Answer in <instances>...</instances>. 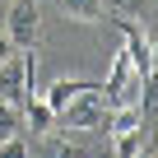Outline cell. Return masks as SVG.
Returning a JSON list of instances; mask_svg holds the SVG:
<instances>
[{
  "mask_svg": "<svg viewBox=\"0 0 158 158\" xmlns=\"http://www.w3.org/2000/svg\"><path fill=\"white\" fill-rule=\"evenodd\" d=\"M56 10L65 14V19H79V23H93V19H102V0H56Z\"/></svg>",
  "mask_w": 158,
  "mask_h": 158,
  "instance_id": "obj_5",
  "label": "cell"
},
{
  "mask_svg": "<svg viewBox=\"0 0 158 158\" xmlns=\"http://www.w3.org/2000/svg\"><path fill=\"white\" fill-rule=\"evenodd\" d=\"M102 5H112V10H116V14L126 19V14H135V10L144 5V0H102Z\"/></svg>",
  "mask_w": 158,
  "mask_h": 158,
  "instance_id": "obj_11",
  "label": "cell"
},
{
  "mask_svg": "<svg viewBox=\"0 0 158 158\" xmlns=\"http://www.w3.org/2000/svg\"><path fill=\"white\" fill-rule=\"evenodd\" d=\"M37 28H42V19H37V5H33V0H14L10 23H5V37H10V47H33V42H37Z\"/></svg>",
  "mask_w": 158,
  "mask_h": 158,
  "instance_id": "obj_3",
  "label": "cell"
},
{
  "mask_svg": "<svg viewBox=\"0 0 158 158\" xmlns=\"http://www.w3.org/2000/svg\"><path fill=\"white\" fill-rule=\"evenodd\" d=\"M23 121H28L33 130H51V121H56V112H51V107H47V102H42L37 93H33V98L23 102Z\"/></svg>",
  "mask_w": 158,
  "mask_h": 158,
  "instance_id": "obj_6",
  "label": "cell"
},
{
  "mask_svg": "<svg viewBox=\"0 0 158 158\" xmlns=\"http://www.w3.org/2000/svg\"><path fill=\"white\" fill-rule=\"evenodd\" d=\"M56 121H65V126H74V130H102V126H107V102H102V89H98V84H89V89L79 93L65 112H56Z\"/></svg>",
  "mask_w": 158,
  "mask_h": 158,
  "instance_id": "obj_2",
  "label": "cell"
},
{
  "mask_svg": "<svg viewBox=\"0 0 158 158\" xmlns=\"http://www.w3.org/2000/svg\"><path fill=\"white\" fill-rule=\"evenodd\" d=\"M19 126H23L19 107H10V102H0V139H14V135H19Z\"/></svg>",
  "mask_w": 158,
  "mask_h": 158,
  "instance_id": "obj_8",
  "label": "cell"
},
{
  "mask_svg": "<svg viewBox=\"0 0 158 158\" xmlns=\"http://www.w3.org/2000/svg\"><path fill=\"white\" fill-rule=\"evenodd\" d=\"M33 93H37V51L33 47H23L19 56L10 51L5 60H0V102L23 107Z\"/></svg>",
  "mask_w": 158,
  "mask_h": 158,
  "instance_id": "obj_1",
  "label": "cell"
},
{
  "mask_svg": "<svg viewBox=\"0 0 158 158\" xmlns=\"http://www.w3.org/2000/svg\"><path fill=\"white\" fill-rule=\"evenodd\" d=\"M144 144H149V130H144V126H135V130H121V135H116V158H135Z\"/></svg>",
  "mask_w": 158,
  "mask_h": 158,
  "instance_id": "obj_7",
  "label": "cell"
},
{
  "mask_svg": "<svg viewBox=\"0 0 158 158\" xmlns=\"http://www.w3.org/2000/svg\"><path fill=\"white\" fill-rule=\"evenodd\" d=\"M0 158H28V144L14 135V139H0Z\"/></svg>",
  "mask_w": 158,
  "mask_h": 158,
  "instance_id": "obj_10",
  "label": "cell"
},
{
  "mask_svg": "<svg viewBox=\"0 0 158 158\" xmlns=\"http://www.w3.org/2000/svg\"><path fill=\"white\" fill-rule=\"evenodd\" d=\"M42 158H89L79 144H70V139H47V153Z\"/></svg>",
  "mask_w": 158,
  "mask_h": 158,
  "instance_id": "obj_9",
  "label": "cell"
},
{
  "mask_svg": "<svg viewBox=\"0 0 158 158\" xmlns=\"http://www.w3.org/2000/svg\"><path fill=\"white\" fill-rule=\"evenodd\" d=\"M135 158H153V144H144V149H139V153H135Z\"/></svg>",
  "mask_w": 158,
  "mask_h": 158,
  "instance_id": "obj_13",
  "label": "cell"
},
{
  "mask_svg": "<svg viewBox=\"0 0 158 158\" xmlns=\"http://www.w3.org/2000/svg\"><path fill=\"white\" fill-rule=\"evenodd\" d=\"M10 51H14V47H10V37H5V28H0V60H5Z\"/></svg>",
  "mask_w": 158,
  "mask_h": 158,
  "instance_id": "obj_12",
  "label": "cell"
},
{
  "mask_svg": "<svg viewBox=\"0 0 158 158\" xmlns=\"http://www.w3.org/2000/svg\"><path fill=\"white\" fill-rule=\"evenodd\" d=\"M84 89H89V79H56V84H51L47 93H37V98H42L51 112H65V107H70L79 93H84Z\"/></svg>",
  "mask_w": 158,
  "mask_h": 158,
  "instance_id": "obj_4",
  "label": "cell"
}]
</instances>
